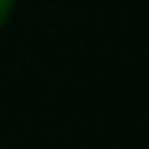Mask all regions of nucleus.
<instances>
[{"label": "nucleus", "instance_id": "f257e3e1", "mask_svg": "<svg viewBox=\"0 0 149 149\" xmlns=\"http://www.w3.org/2000/svg\"><path fill=\"white\" fill-rule=\"evenodd\" d=\"M10 10H13V0H0V27H3L7 17H10Z\"/></svg>", "mask_w": 149, "mask_h": 149}]
</instances>
